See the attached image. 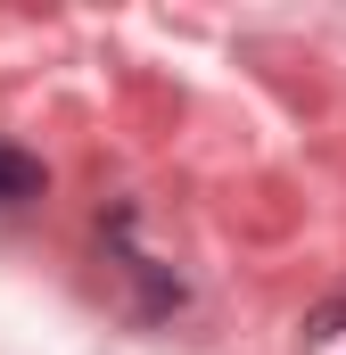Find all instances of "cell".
Returning a JSON list of instances; mask_svg holds the SVG:
<instances>
[{"instance_id":"6da1fadb","label":"cell","mask_w":346,"mask_h":355,"mask_svg":"<svg viewBox=\"0 0 346 355\" xmlns=\"http://www.w3.org/2000/svg\"><path fill=\"white\" fill-rule=\"evenodd\" d=\"M25 198H42V157L0 141V207H25Z\"/></svg>"}]
</instances>
